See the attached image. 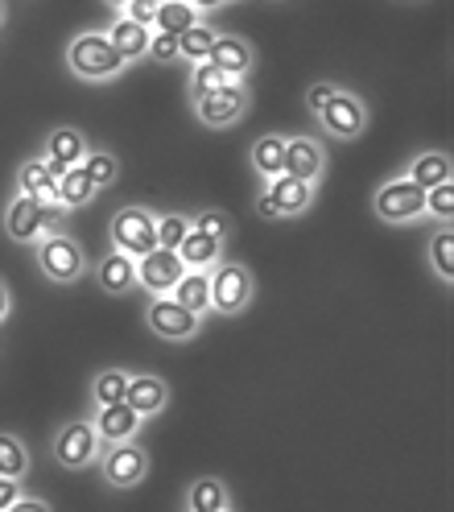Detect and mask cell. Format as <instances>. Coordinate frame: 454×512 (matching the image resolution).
Wrapping results in <instances>:
<instances>
[{"instance_id": "6da1fadb", "label": "cell", "mask_w": 454, "mask_h": 512, "mask_svg": "<svg viewBox=\"0 0 454 512\" xmlns=\"http://www.w3.org/2000/svg\"><path fill=\"white\" fill-rule=\"evenodd\" d=\"M67 67L87 83H104L124 71V58L112 50L108 34H75V42L67 46Z\"/></svg>"}, {"instance_id": "7a4b0ae2", "label": "cell", "mask_w": 454, "mask_h": 512, "mask_svg": "<svg viewBox=\"0 0 454 512\" xmlns=\"http://www.w3.org/2000/svg\"><path fill=\"white\" fill-rule=\"evenodd\" d=\"M252 298H256V281H252V273L244 265L219 261L211 269V310L215 314H227V318L244 314L252 306Z\"/></svg>"}, {"instance_id": "3957f363", "label": "cell", "mask_w": 454, "mask_h": 512, "mask_svg": "<svg viewBox=\"0 0 454 512\" xmlns=\"http://www.w3.org/2000/svg\"><path fill=\"white\" fill-rule=\"evenodd\" d=\"M153 248H157V215H149L145 207H124L112 215V252L141 261Z\"/></svg>"}, {"instance_id": "277c9868", "label": "cell", "mask_w": 454, "mask_h": 512, "mask_svg": "<svg viewBox=\"0 0 454 512\" xmlns=\"http://www.w3.org/2000/svg\"><path fill=\"white\" fill-rule=\"evenodd\" d=\"M310 203H314V186L281 174V178L265 182L261 199H256V215H261V219H289V215L310 211Z\"/></svg>"}, {"instance_id": "5b68a950", "label": "cell", "mask_w": 454, "mask_h": 512, "mask_svg": "<svg viewBox=\"0 0 454 512\" xmlns=\"http://www.w3.org/2000/svg\"><path fill=\"white\" fill-rule=\"evenodd\" d=\"M38 265L50 281L67 285V281H79L87 273V256H83L79 240H71L67 232H62V236H42L38 240Z\"/></svg>"}, {"instance_id": "8992f818", "label": "cell", "mask_w": 454, "mask_h": 512, "mask_svg": "<svg viewBox=\"0 0 454 512\" xmlns=\"http://www.w3.org/2000/svg\"><path fill=\"white\" fill-rule=\"evenodd\" d=\"M372 207L384 223H409L417 215H426V190H417L409 178H393L376 190Z\"/></svg>"}, {"instance_id": "52a82bcc", "label": "cell", "mask_w": 454, "mask_h": 512, "mask_svg": "<svg viewBox=\"0 0 454 512\" xmlns=\"http://www.w3.org/2000/svg\"><path fill=\"white\" fill-rule=\"evenodd\" d=\"M248 112V87L244 83H223L215 91H207L203 100H194V116L207 128H227Z\"/></svg>"}, {"instance_id": "ba28073f", "label": "cell", "mask_w": 454, "mask_h": 512, "mask_svg": "<svg viewBox=\"0 0 454 512\" xmlns=\"http://www.w3.org/2000/svg\"><path fill=\"white\" fill-rule=\"evenodd\" d=\"M318 124L327 128L331 137H339V141H355V137L364 133V124H368V108H364L360 95L335 91V95H331V104L318 112Z\"/></svg>"}, {"instance_id": "9c48e42d", "label": "cell", "mask_w": 454, "mask_h": 512, "mask_svg": "<svg viewBox=\"0 0 454 512\" xmlns=\"http://www.w3.org/2000/svg\"><path fill=\"white\" fill-rule=\"evenodd\" d=\"M145 323L153 335L170 339V343H186V339L199 335V318H194L186 306H178L174 298H153L145 310Z\"/></svg>"}, {"instance_id": "30bf717a", "label": "cell", "mask_w": 454, "mask_h": 512, "mask_svg": "<svg viewBox=\"0 0 454 512\" xmlns=\"http://www.w3.org/2000/svg\"><path fill=\"white\" fill-rule=\"evenodd\" d=\"M95 455H100V434H95L91 422H67V426L58 430V438H54V459H58L62 467L79 471V467L95 463Z\"/></svg>"}, {"instance_id": "8fae6325", "label": "cell", "mask_w": 454, "mask_h": 512, "mask_svg": "<svg viewBox=\"0 0 454 512\" xmlns=\"http://www.w3.org/2000/svg\"><path fill=\"white\" fill-rule=\"evenodd\" d=\"M182 273H186V265L178 261V252H166V248H153L149 256L137 261V281L153 298H170L174 285L182 281Z\"/></svg>"}, {"instance_id": "7c38bea8", "label": "cell", "mask_w": 454, "mask_h": 512, "mask_svg": "<svg viewBox=\"0 0 454 512\" xmlns=\"http://www.w3.org/2000/svg\"><path fill=\"white\" fill-rule=\"evenodd\" d=\"M149 475V455L137 442H120V446H104V479L112 488H133Z\"/></svg>"}, {"instance_id": "4fadbf2b", "label": "cell", "mask_w": 454, "mask_h": 512, "mask_svg": "<svg viewBox=\"0 0 454 512\" xmlns=\"http://www.w3.org/2000/svg\"><path fill=\"white\" fill-rule=\"evenodd\" d=\"M83 157H87V137L79 128H54L42 145V166L50 170V178H62L67 170L83 166Z\"/></svg>"}, {"instance_id": "5bb4252c", "label": "cell", "mask_w": 454, "mask_h": 512, "mask_svg": "<svg viewBox=\"0 0 454 512\" xmlns=\"http://www.w3.org/2000/svg\"><path fill=\"white\" fill-rule=\"evenodd\" d=\"M322 170H327V153L314 137H285V178L318 186Z\"/></svg>"}, {"instance_id": "9a60e30c", "label": "cell", "mask_w": 454, "mask_h": 512, "mask_svg": "<svg viewBox=\"0 0 454 512\" xmlns=\"http://www.w3.org/2000/svg\"><path fill=\"white\" fill-rule=\"evenodd\" d=\"M207 62L223 75V83H244V75L252 71V46L244 38H236V34H219L211 54H207Z\"/></svg>"}, {"instance_id": "2e32d148", "label": "cell", "mask_w": 454, "mask_h": 512, "mask_svg": "<svg viewBox=\"0 0 454 512\" xmlns=\"http://www.w3.org/2000/svg\"><path fill=\"white\" fill-rule=\"evenodd\" d=\"M124 405L133 409L137 418L145 422V418H153V413H161V409L170 405V384L161 380V376H149V372H141V376H133V380H128Z\"/></svg>"}, {"instance_id": "e0dca14e", "label": "cell", "mask_w": 454, "mask_h": 512, "mask_svg": "<svg viewBox=\"0 0 454 512\" xmlns=\"http://www.w3.org/2000/svg\"><path fill=\"white\" fill-rule=\"evenodd\" d=\"M91 426H95V434H100V446H120V442H133V438H137L141 418H137V413L120 401V405H104V409H95Z\"/></svg>"}, {"instance_id": "ac0fdd59", "label": "cell", "mask_w": 454, "mask_h": 512, "mask_svg": "<svg viewBox=\"0 0 454 512\" xmlns=\"http://www.w3.org/2000/svg\"><path fill=\"white\" fill-rule=\"evenodd\" d=\"M5 228H9V236H13L17 244H38V240L46 236V207L34 203V199H25V195H17V199L9 203Z\"/></svg>"}, {"instance_id": "d6986e66", "label": "cell", "mask_w": 454, "mask_h": 512, "mask_svg": "<svg viewBox=\"0 0 454 512\" xmlns=\"http://www.w3.org/2000/svg\"><path fill=\"white\" fill-rule=\"evenodd\" d=\"M178 306H186L194 318H203L211 310V269H186L182 281L174 285L170 294Z\"/></svg>"}, {"instance_id": "ffe728a7", "label": "cell", "mask_w": 454, "mask_h": 512, "mask_svg": "<svg viewBox=\"0 0 454 512\" xmlns=\"http://www.w3.org/2000/svg\"><path fill=\"white\" fill-rule=\"evenodd\" d=\"M17 190L25 199H34L42 207H54L58 203V178H50V170L42 166V157H34V162H25L17 170Z\"/></svg>"}, {"instance_id": "44dd1931", "label": "cell", "mask_w": 454, "mask_h": 512, "mask_svg": "<svg viewBox=\"0 0 454 512\" xmlns=\"http://www.w3.org/2000/svg\"><path fill=\"white\" fill-rule=\"evenodd\" d=\"M149 38H153V29H141V25H133L128 17H116V25L108 29V42H112V50L124 58V67L149 54Z\"/></svg>"}, {"instance_id": "7402d4cb", "label": "cell", "mask_w": 454, "mask_h": 512, "mask_svg": "<svg viewBox=\"0 0 454 512\" xmlns=\"http://www.w3.org/2000/svg\"><path fill=\"white\" fill-rule=\"evenodd\" d=\"M186 512H232V496H227L223 479H215V475L194 479L186 492Z\"/></svg>"}, {"instance_id": "603a6c76", "label": "cell", "mask_w": 454, "mask_h": 512, "mask_svg": "<svg viewBox=\"0 0 454 512\" xmlns=\"http://www.w3.org/2000/svg\"><path fill=\"white\" fill-rule=\"evenodd\" d=\"M190 25H199V5L190 0H157V17H153V34H186Z\"/></svg>"}, {"instance_id": "cb8c5ba5", "label": "cell", "mask_w": 454, "mask_h": 512, "mask_svg": "<svg viewBox=\"0 0 454 512\" xmlns=\"http://www.w3.org/2000/svg\"><path fill=\"white\" fill-rule=\"evenodd\" d=\"M252 166L261 174V182H273L285 174V137L281 133H265L252 141Z\"/></svg>"}, {"instance_id": "d4e9b609", "label": "cell", "mask_w": 454, "mask_h": 512, "mask_svg": "<svg viewBox=\"0 0 454 512\" xmlns=\"http://www.w3.org/2000/svg\"><path fill=\"white\" fill-rule=\"evenodd\" d=\"M95 277H100V285L108 294H128L137 285V261L124 252H108L100 261V269H95Z\"/></svg>"}, {"instance_id": "484cf974", "label": "cell", "mask_w": 454, "mask_h": 512, "mask_svg": "<svg viewBox=\"0 0 454 512\" xmlns=\"http://www.w3.org/2000/svg\"><path fill=\"white\" fill-rule=\"evenodd\" d=\"M178 261L186 269H215L223 261V244L203 232H186V240L178 244Z\"/></svg>"}, {"instance_id": "4316f807", "label": "cell", "mask_w": 454, "mask_h": 512, "mask_svg": "<svg viewBox=\"0 0 454 512\" xmlns=\"http://www.w3.org/2000/svg\"><path fill=\"white\" fill-rule=\"evenodd\" d=\"M405 178H409L417 190H434V186L450 182V157H446V153H438V149H430V153H417Z\"/></svg>"}, {"instance_id": "83f0119b", "label": "cell", "mask_w": 454, "mask_h": 512, "mask_svg": "<svg viewBox=\"0 0 454 512\" xmlns=\"http://www.w3.org/2000/svg\"><path fill=\"white\" fill-rule=\"evenodd\" d=\"M91 199H95V186H91V178H87L83 166H75V170H67V174L58 178V207H62V211L87 207Z\"/></svg>"}, {"instance_id": "f1b7e54d", "label": "cell", "mask_w": 454, "mask_h": 512, "mask_svg": "<svg viewBox=\"0 0 454 512\" xmlns=\"http://www.w3.org/2000/svg\"><path fill=\"white\" fill-rule=\"evenodd\" d=\"M128 380H133V372H124V368H108L91 380V401L95 409H104V405H120L124 393H128Z\"/></svg>"}, {"instance_id": "f546056e", "label": "cell", "mask_w": 454, "mask_h": 512, "mask_svg": "<svg viewBox=\"0 0 454 512\" xmlns=\"http://www.w3.org/2000/svg\"><path fill=\"white\" fill-rule=\"evenodd\" d=\"M215 29L207 25V21H199V25H190L186 34H178V58H186V62H207V54H211V46H215Z\"/></svg>"}, {"instance_id": "4dcf8cb0", "label": "cell", "mask_w": 454, "mask_h": 512, "mask_svg": "<svg viewBox=\"0 0 454 512\" xmlns=\"http://www.w3.org/2000/svg\"><path fill=\"white\" fill-rule=\"evenodd\" d=\"M83 170H87L95 190H108L116 182V174H120V162H116V153H108V149H87Z\"/></svg>"}, {"instance_id": "1f68e13d", "label": "cell", "mask_w": 454, "mask_h": 512, "mask_svg": "<svg viewBox=\"0 0 454 512\" xmlns=\"http://www.w3.org/2000/svg\"><path fill=\"white\" fill-rule=\"evenodd\" d=\"M29 471V451L13 434H0V479H25Z\"/></svg>"}, {"instance_id": "d6a6232c", "label": "cell", "mask_w": 454, "mask_h": 512, "mask_svg": "<svg viewBox=\"0 0 454 512\" xmlns=\"http://www.w3.org/2000/svg\"><path fill=\"white\" fill-rule=\"evenodd\" d=\"M190 232H203V236H211V240H227L232 236V215L227 211H219V207H207V211H199L190 219Z\"/></svg>"}, {"instance_id": "836d02e7", "label": "cell", "mask_w": 454, "mask_h": 512, "mask_svg": "<svg viewBox=\"0 0 454 512\" xmlns=\"http://www.w3.org/2000/svg\"><path fill=\"white\" fill-rule=\"evenodd\" d=\"M430 265L442 281H454V232H438L430 240Z\"/></svg>"}, {"instance_id": "e575fe53", "label": "cell", "mask_w": 454, "mask_h": 512, "mask_svg": "<svg viewBox=\"0 0 454 512\" xmlns=\"http://www.w3.org/2000/svg\"><path fill=\"white\" fill-rule=\"evenodd\" d=\"M186 232H190V219L186 215H161L157 219V248L178 252V244L186 240Z\"/></svg>"}, {"instance_id": "d590c367", "label": "cell", "mask_w": 454, "mask_h": 512, "mask_svg": "<svg viewBox=\"0 0 454 512\" xmlns=\"http://www.w3.org/2000/svg\"><path fill=\"white\" fill-rule=\"evenodd\" d=\"M426 215L450 223V215H454V182H442V186L426 190Z\"/></svg>"}, {"instance_id": "8d00e7d4", "label": "cell", "mask_w": 454, "mask_h": 512, "mask_svg": "<svg viewBox=\"0 0 454 512\" xmlns=\"http://www.w3.org/2000/svg\"><path fill=\"white\" fill-rule=\"evenodd\" d=\"M215 87H223V75L211 67V62H199L194 75H190V95H194V100H203V95L215 91Z\"/></svg>"}, {"instance_id": "74e56055", "label": "cell", "mask_w": 454, "mask_h": 512, "mask_svg": "<svg viewBox=\"0 0 454 512\" xmlns=\"http://www.w3.org/2000/svg\"><path fill=\"white\" fill-rule=\"evenodd\" d=\"M120 17H128L141 29H153V17H157V0H124L120 5Z\"/></svg>"}, {"instance_id": "f35d334b", "label": "cell", "mask_w": 454, "mask_h": 512, "mask_svg": "<svg viewBox=\"0 0 454 512\" xmlns=\"http://www.w3.org/2000/svg\"><path fill=\"white\" fill-rule=\"evenodd\" d=\"M145 58H153V62H174V58H178V38H174V34H153Z\"/></svg>"}, {"instance_id": "ab89813d", "label": "cell", "mask_w": 454, "mask_h": 512, "mask_svg": "<svg viewBox=\"0 0 454 512\" xmlns=\"http://www.w3.org/2000/svg\"><path fill=\"white\" fill-rule=\"evenodd\" d=\"M335 91H339L335 83H314V87L306 91V108H310V112L318 116L322 108H327V104H331V95H335Z\"/></svg>"}, {"instance_id": "60d3db41", "label": "cell", "mask_w": 454, "mask_h": 512, "mask_svg": "<svg viewBox=\"0 0 454 512\" xmlns=\"http://www.w3.org/2000/svg\"><path fill=\"white\" fill-rule=\"evenodd\" d=\"M21 479H0V512H9L17 500H21Z\"/></svg>"}, {"instance_id": "b9f144b4", "label": "cell", "mask_w": 454, "mask_h": 512, "mask_svg": "<svg viewBox=\"0 0 454 512\" xmlns=\"http://www.w3.org/2000/svg\"><path fill=\"white\" fill-rule=\"evenodd\" d=\"M9 512H50V504H46V500H29V496H21Z\"/></svg>"}, {"instance_id": "7bdbcfd3", "label": "cell", "mask_w": 454, "mask_h": 512, "mask_svg": "<svg viewBox=\"0 0 454 512\" xmlns=\"http://www.w3.org/2000/svg\"><path fill=\"white\" fill-rule=\"evenodd\" d=\"M9 310H13V298H9V285L0 281V323H5L9 318Z\"/></svg>"}, {"instance_id": "ee69618b", "label": "cell", "mask_w": 454, "mask_h": 512, "mask_svg": "<svg viewBox=\"0 0 454 512\" xmlns=\"http://www.w3.org/2000/svg\"><path fill=\"white\" fill-rule=\"evenodd\" d=\"M0 21H5V5H0Z\"/></svg>"}]
</instances>
